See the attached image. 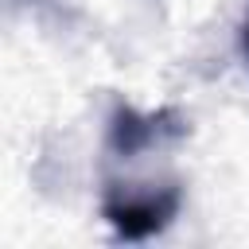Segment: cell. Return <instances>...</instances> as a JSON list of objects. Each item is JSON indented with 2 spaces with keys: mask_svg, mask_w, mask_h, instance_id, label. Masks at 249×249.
<instances>
[{
  "mask_svg": "<svg viewBox=\"0 0 249 249\" xmlns=\"http://www.w3.org/2000/svg\"><path fill=\"white\" fill-rule=\"evenodd\" d=\"M183 210V187L167 183H109L101 195V218L124 241H144L163 233Z\"/></svg>",
  "mask_w": 249,
  "mask_h": 249,
  "instance_id": "1",
  "label": "cell"
},
{
  "mask_svg": "<svg viewBox=\"0 0 249 249\" xmlns=\"http://www.w3.org/2000/svg\"><path fill=\"white\" fill-rule=\"evenodd\" d=\"M187 117L171 105L156 109V113H140L132 105H113L109 124H105V148L117 160H140L144 152H156L163 144H175L187 136Z\"/></svg>",
  "mask_w": 249,
  "mask_h": 249,
  "instance_id": "2",
  "label": "cell"
},
{
  "mask_svg": "<svg viewBox=\"0 0 249 249\" xmlns=\"http://www.w3.org/2000/svg\"><path fill=\"white\" fill-rule=\"evenodd\" d=\"M241 54H245V62H249V12H245V19H241Z\"/></svg>",
  "mask_w": 249,
  "mask_h": 249,
  "instance_id": "3",
  "label": "cell"
},
{
  "mask_svg": "<svg viewBox=\"0 0 249 249\" xmlns=\"http://www.w3.org/2000/svg\"><path fill=\"white\" fill-rule=\"evenodd\" d=\"M12 8H19V4H39V0H8Z\"/></svg>",
  "mask_w": 249,
  "mask_h": 249,
  "instance_id": "4",
  "label": "cell"
}]
</instances>
